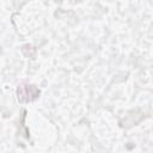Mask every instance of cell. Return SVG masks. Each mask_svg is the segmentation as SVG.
<instances>
[{
  "mask_svg": "<svg viewBox=\"0 0 153 153\" xmlns=\"http://www.w3.org/2000/svg\"><path fill=\"white\" fill-rule=\"evenodd\" d=\"M22 51L24 53V55L26 56V57H31L35 53H36V49L32 47V45H30V44H26V45H24L23 48H22Z\"/></svg>",
  "mask_w": 153,
  "mask_h": 153,
  "instance_id": "obj_2",
  "label": "cell"
},
{
  "mask_svg": "<svg viewBox=\"0 0 153 153\" xmlns=\"http://www.w3.org/2000/svg\"><path fill=\"white\" fill-rule=\"evenodd\" d=\"M41 91L38 90V87H36L35 85L31 84H20L18 85L17 88V98L20 103H30L33 102L35 99H37L39 97Z\"/></svg>",
  "mask_w": 153,
  "mask_h": 153,
  "instance_id": "obj_1",
  "label": "cell"
}]
</instances>
